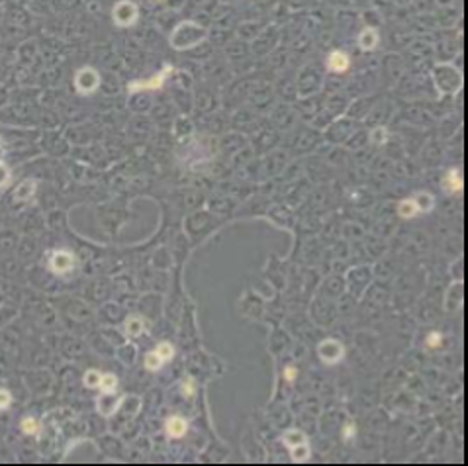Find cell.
<instances>
[{
	"label": "cell",
	"instance_id": "1",
	"mask_svg": "<svg viewBox=\"0 0 468 466\" xmlns=\"http://www.w3.org/2000/svg\"><path fill=\"white\" fill-rule=\"evenodd\" d=\"M98 84H100V75L90 67H82L81 71L77 73V77H75V86H77V90L81 94L94 92L98 88Z\"/></svg>",
	"mask_w": 468,
	"mask_h": 466
},
{
	"label": "cell",
	"instance_id": "2",
	"mask_svg": "<svg viewBox=\"0 0 468 466\" xmlns=\"http://www.w3.org/2000/svg\"><path fill=\"white\" fill-rule=\"evenodd\" d=\"M114 22L118 24V26H122V28H126V26H131L135 20H137V6L133 4V2H118L116 6H114Z\"/></svg>",
	"mask_w": 468,
	"mask_h": 466
},
{
	"label": "cell",
	"instance_id": "3",
	"mask_svg": "<svg viewBox=\"0 0 468 466\" xmlns=\"http://www.w3.org/2000/svg\"><path fill=\"white\" fill-rule=\"evenodd\" d=\"M171 73H173V67H171V65H165L161 73H159V75H153L149 81L131 82V84H129V92H135V90H157V88H161L165 79H167Z\"/></svg>",
	"mask_w": 468,
	"mask_h": 466
},
{
	"label": "cell",
	"instance_id": "4",
	"mask_svg": "<svg viewBox=\"0 0 468 466\" xmlns=\"http://www.w3.org/2000/svg\"><path fill=\"white\" fill-rule=\"evenodd\" d=\"M49 267H51L53 273H57V274L69 273V271L75 269V255L69 253V251H55V253L51 255Z\"/></svg>",
	"mask_w": 468,
	"mask_h": 466
},
{
	"label": "cell",
	"instance_id": "5",
	"mask_svg": "<svg viewBox=\"0 0 468 466\" xmlns=\"http://www.w3.org/2000/svg\"><path fill=\"white\" fill-rule=\"evenodd\" d=\"M343 354H345V349H343V345H341L339 341H335V339H327V341H323L322 345H320V356H322L325 363H329V365L339 363L341 358H343Z\"/></svg>",
	"mask_w": 468,
	"mask_h": 466
},
{
	"label": "cell",
	"instance_id": "6",
	"mask_svg": "<svg viewBox=\"0 0 468 466\" xmlns=\"http://www.w3.org/2000/svg\"><path fill=\"white\" fill-rule=\"evenodd\" d=\"M124 402L122 396H116V392H102V396H98L96 405L98 411L104 416V418H110L112 413H116V409L120 407V403Z\"/></svg>",
	"mask_w": 468,
	"mask_h": 466
},
{
	"label": "cell",
	"instance_id": "7",
	"mask_svg": "<svg viewBox=\"0 0 468 466\" xmlns=\"http://www.w3.org/2000/svg\"><path fill=\"white\" fill-rule=\"evenodd\" d=\"M327 67L335 73H343L349 69V57L343 53V51H333L329 57H327Z\"/></svg>",
	"mask_w": 468,
	"mask_h": 466
},
{
	"label": "cell",
	"instance_id": "8",
	"mask_svg": "<svg viewBox=\"0 0 468 466\" xmlns=\"http://www.w3.org/2000/svg\"><path fill=\"white\" fill-rule=\"evenodd\" d=\"M35 186H37L35 180H30V178L24 180V182H20L18 188L14 190V200H20V202L22 200H30L33 196V192H35Z\"/></svg>",
	"mask_w": 468,
	"mask_h": 466
},
{
	"label": "cell",
	"instance_id": "9",
	"mask_svg": "<svg viewBox=\"0 0 468 466\" xmlns=\"http://www.w3.org/2000/svg\"><path fill=\"white\" fill-rule=\"evenodd\" d=\"M143 320L141 318H137V316H129L128 320L124 322V331H126V335H129V337H137V335H141V331H143Z\"/></svg>",
	"mask_w": 468,
	"mask_h": 466
},
{
	"label": "cell",
	"instance_id": "10",
	"mask_svg": "<svg viewBox=\"0 0 468 466\" xmlns=\"http://www.w3.org/2000/svg\"><path fill=\"white\" fill-rule=\"evenodd\" d=\"M167 433L171 437H182L186 433V421L182 418H171L167 421Z\"/></svg>",
	"mask_w": 468,
	"mask_h": 466
},
{
	"label": "cell",
	"instance_id": "11",
	"mask_svg": "<svg viewBox=\"0 0 468 466\" xmlns=\"http://www.w3.org/2000/svg\"><path fill=\"white\" fill-rule=\"evenodd\" d=\"M413 202H415V206H418L420 212H429V210H433V204H435L433 196L427 192H420L413 198Z\"/></svg>",
	"mask_w": 468,
	"mask_h": 466
},
{
	"label": "cell",
	"instance_id": "12",
	"mask_svg": "<svg viewBox=\"0 0 468 466\" xmlns=\"http://www.w3.org/2000/svg\"><path fill=\"white\" fill-rule=\"evenodd\" d=\"M445 186H447L449 192L460 190V188H462V177H460V173H458V171H451V173L447 175V178H445Z\"/></svg>",
	"mask_w": 468,
	"mask_h": 466
},
{
	"label": "cell",
	"instance_id": "13",
	"mask_svg": "<svg viewBox=\"0 0 468 466\" xmlns=\"http://www.w3.org/2000/svg\"><path fill=\"white\" fill-rule=\"evenodd\" d=\"M358 41H360V45L365 49H374L376 43H378V33L374 32V30H365V32L360 33Z\"/></svg>",
	"mask_w": 468,
	"mask_h": 466
},
{
	"label": "cell",
	"instance_id": "14",
	"mask_svg": "<svg viewBox=\"0 0 468 466\" xmlns=\"http://www.w3.org/2000/svg\"><path fill=\"white\" fill-rule=\"evenodd\" d=\"M282 441H284V445H288V447H296V445H300V443H306V437H304L302 431L292 429V431H286V433H284Z\"/></svg>",
	"mask_w": 468,
	"mask_h": 466
},
{
	"label": "cell",
	"instance_id": "15",
	"mask_svg": "<svg viewBox=\"0 0 468 466\" xmlns=\"http://www.w3.org/2000/svg\"><path fill=\"white\" fill-rule=\"evenodd\" d=\"M398 212H400V216L402 218H413L420 210H418V206H415V202H413V198H409V200H404V202H400V208H398Z\"/></svg>",
	"mask_w": 468,
	"mask_h": 466
},
{
	"label": "cell",
	"instance_id": "16",
	"mask_svg": "<svg viewBox=\"0 0 468 466\" xmlns=\"http://www.w3.org/2000/svg\"><path fill=\"white\" fill-rule=\"evenodd\" d=\"M290 449H292V458L296 462H304V460L309 458V447H307V443H300V445L290 447Z\"/></svg>",
	"mask_w": 468,
	"mask_h": 466
},
{
	"label": "cell",
	"instance_id": "17",
	"mask_svg": "<svg viewBox=\"0 0 468 466\" xmlns=\"http://www.w3.org/2000/svg\"><path fill=\"white\" fill-rule=\"evenodd\" d=\"M116 386H118V378L114 374H102L100 386H98L102 392H116Z\"/></svg>",
	"mask_w": 468,
	"mask_h": 466
},
{
	"label": "cell",
	"instance_id": "18",
	"mask_svg": "<svg viewBox=\"0 0 468 466\" xmlns=\"http://www.w3.org/2000/svg\"><path fill=\"white\" fill-rule=\"evenodd\" d=\"M100 378H102V372L98 370H88L84 374V386L86 388H98L100 386Z\"/></svg>",
	"mask_w": 468,
	"mask_h": 466
},
{
	"label": "cell",
	"instance_id": "19",
	"mask_svg": "<svg viewBox=\"0 0 468 466\" xmlns=\"http://www.w3.org/2000/svg\"><path fill=\"white\" fill-rule=\"evenodd\" d=\"M155 353L161 356L163 363H167V360H171V358H173L175 349H173V345H171V343H161V345L157 347V351H155Z\"/></svg>",
	"mask_w": 468,
	"mask_h": 466
},
{
	"label": "cell",
	"instance_id": "20",
	"mask_svg": "<svg viewBox=\"0 0 468 466\" xmlns=\"http://www.w3.org/2000/svg\"><path fill=\"white\" fill-rule=\"evenodd\" d=\"M37 429H39V423H37V419L26 418L24 421H22V431H24L26 435H35V433H37Z\"/></svg>",
	"mask_w": 468,
	"mask_h": 466
},
{
	"label": "cell",
	"instance_id": "21",
	"mask_svg": "<svg viewBox=\"0 0 468 466\" xmlns=\"http://www.w3.org/2000/svg\"><path fill=\"white\" fill-rule=\"evenodd\" d=\"M161 365H163V360L157 353H149L145 356V367L149 370H159L161 369Z\"/></svg>",
	"mask_w": 468,
	"mask_h": 466
},
{
	"label": "cell",
	"instance_id": "22",
	"mask_svg": "<svg viewBox=\"0 0 468 466\" xmlns=\"http://www.w3.org/2000/svg\"><path fill=\"white\" fill-rule=\"evenodd\" d=\"M12 403V396L6 388H0V409H6Z\"/></svg>",
	"mask_w": 468,
	"mask_h": 466
},
{
	"label": "cell",
	"instance_id": "23",
	"mask_svg": "<svg viewBox=\"0 0 468 466\" xmlns=\"http://www.w3.org/2000/svg\"><path fill=\"white\" fill-rule=\"evenodd\" d=\"M8 182H10V169L0 161V188H2V186H6Z\"/></svg>",
	"mask_w": 468,
	"mask_h": 466
},
{
	"label": "cell",
	"instance_id": "24",
	"mask_svg": "<svg viewBox=\"0 0 468 466\" xmlns=\"http://www.w3.org/2000/svg\"><path fill=\"white\" fill-rule=\"evenodd\" d=\"M371 137H372V141H374V143H376V141H378V143H384V141H386V129L384 128L374 129V131L371 133Z\"/></svg>",
	"mask_w": 468,
	"mask_h": 466
},
{
	"label": "cell",
	"instance_id": "25",
	"mask_svg": "<svg viewBox=\"0 0 468 466\" xmlns=\"http://www.w3.org/2000/svg\"><path fill=\"white\" fill-rule=\"evenodd\" d=\"M427 345H429L431 349L439 347V345H441V333H437V331L429 333V337H427Z\"/></svg>",
	"mask_w": 468,
	"mask_h": 466
},
{
	"label": "cell",
	"instance_id": "26",
	"mask_svg": "<svg viewBox=\"0 0 468 466\" xmlns=\"http://www.w3.org/2000/svg\"><path fill=\"white\" fill-rule=\"evenodd\" d=\"M353 435H355V423L349 421V423L345 425V429H343V437H345V439H353Z\"/></svg>",
	"mask_w": 468,
	"mask_h": 466
},
{
	"label": "cell",
	"instance_id": "27",
	"mask_svg": "<svg viewBox=\"0 0 468 466\" xmlns=\"http://www.w3.org/2000/svg\"><path fill=\"white\" fill-rule=\"evenodd\" d=\"M182 390H184V396H192V394H194V382H192V380L184 382V386H182Z\"/></svg>",
	"mask_w": 468,
	"mask_h": 466
},
{
	"label": "cell",
	"instance_id": "28",
	"mask_svg": "<svg viewBox=\"0 0 468 466\" xmlns=\"http://www.w3.org/2000/svg\"><path fill=\"white\" fill-rule=\"evenodd\" d=\"M284 376H286V380H294V376H296V369H294V367H288V369L284 370Z\"/></svg>",
	"mask_w": 468,
	"mask_h": 466
},
{
	"label": "cell",
	"instance_id": "29",
	"mask_svg": "<svg viewBox=\"0 0 468 466\" xmlns=\"http://www.w3.org/2000/svg\"><path fill=\"white\" fill-rule=\"evenodd\" d=\"M0 153H2V143H0Z\"/></svg>",
	"mask_w": 468,
	"mask_h": 466
}]
</instances>
